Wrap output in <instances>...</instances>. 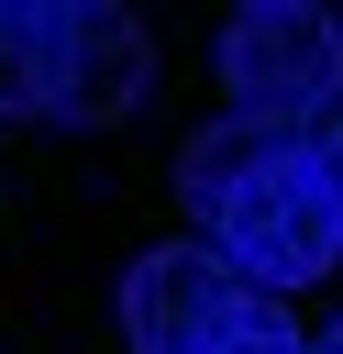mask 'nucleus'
<instances>
[{"mask_svg":"<svg viewBox=\"0 0 343 354\" xmlns=\"http://www.w3.org/2000/svg\"><path fill=\"white\" fill-rule=\"evenodd\" d=\"M44 11L55 0H0V111L44 122Z\"/></svg>","mask_w":343,"mask_h":354,"instance_id":"nucleus-6","label":"nucleus"},{"mask_svg":"<svg viewBox=\"0 0 343 354\" xmlns=\"http://www.w3.org/2000/svg\"><path fill=\"white\" fill-rule=\"evenodd\" d=\"M277 144H288V133H266V122H243V111L210 122V133H188V144H177V188H188V210H210L221 188H243Z\"/></svg>","mask_w":343,"mask_h":354,"instance_id":"nucleus-5","label":"nucleus"},{"mask_svg":"<svg viewBox=\"0 0 343 354\" xmlns=\"http://www.w3.org/2000/svg\"><path fill=\"white\" fill-rule=\"evenodd\" d=\"M321 177H332V210H343V133H321Z\"/></svg>","mask_w":343,"mask_h":354,"instance_id":"nucleus-8","label":"nucleus"},{"mask_svg":"<svg viewBox=\"0 0 343 354\" xmlns=\"http://www.w3.org/2000/svg\"><path fill=\"white\" fill-rule=\"evenodd\" d=\"M210 254L232 266L243 299H288L310 277L343 266V210H332V177H321V144L288 133L243 188L210 199Z\"/></svg>","mask_w":343,"mask_h":354,"instance_id":"nucleus-1","label":"nucleus"},{"mask_svg":"<svg viewBox=\"0 0 343 354\" xmlns=\"http://www.w3.org/2000/svg\"><path fill=\"white\" fill-rule=\"evenodd\" d=\"M221 77H232V111L266 122V133H299L343 100V11H310V0H254L221 22Z\"/></svg>","mask_w":343,"mask_h":354,"instance_id":"nucleus-2","label":"nucleus"},{"mask_svg":"<svg viewBox=\"0 0 343 354\" xmlns=\"http://www.w3.org/2000/svg\"><path fill=\"white\" fill-rule=\"evenodd\" d=\"M210 354H310V343L288 332V310H277V299H254V310H243V321H232Z\"/></svg>","mask_w":343,"mask_h":354,"instance_id":"nucleus-7","label":"nucleus"},{"mask_svg":"<svg viewBox=\"0 0 343 354\" xmlns=\"http://www.w3.org/2000/svg\"><path fill=\"white\" fill-rule=\"evenodd\" d=\"M155 88V33L111 0H55L44 11V122H122L133 100Z\"/></svg>","mask_w":343,"mask_h":354,"instance_id":"nucleus-3","label":"nucleus"},{"mask_svg":"<svg viewBox=\"0 0 343 354\" xmlns=\"http://www.w3.org/2000/svg\"><path fill=\"white\" fill-rule=\"evenodd\" d=\"M243 310H254V299L232 288V266H221L210 243H155V254H133V277H122V332H133L144 354H210Z\"/></svg>","mask_w":343,"mask_h":354,"instance_id":"nucleus-4","label":"nucleus"},{"mask_svg":"<svg viewBox=\"0 0 343 354\" xmlns=\"http://www.w3.org/2000/svg\"><path fill=\"white\" fill-rule=\"evenodd\" d=\"M310 354H343V321H332V332H321V343H310Z\"/></svg>","mask_w":343,"mask_h":354,"instance_id":"nucleus-9","label":"nucleus"}]
</instances>
